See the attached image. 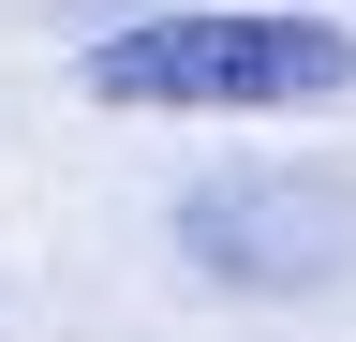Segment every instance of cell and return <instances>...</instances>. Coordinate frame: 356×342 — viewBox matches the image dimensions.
<instances>
[{
  "label": "cell",
  "mask_w": 356,
  "mask_h": 342,
  "mask_svg": "<svg viewBox=\"0 0 356 342\" xmlns=\"http://www.w3.org/2000/svg\"><path fill=\"white\" fill-rule=\"evenodd\" d=\"M341 90H356V30L297 15V0H163L89 45L104 119H297Z\"/></svg>",
  "instance_id": "obj_1"
}]
</instances>
